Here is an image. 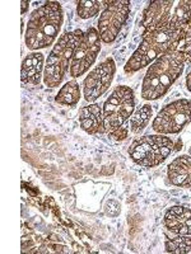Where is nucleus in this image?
Here are the masks:
<instances>
[{
	"instance_id": "nucleus-1",
	"label": "nucleus",
	"mask_w": 191,
	"mask_h": 254,
	"mask_svg": "<svg viewBox=\"0 0 191 254\" xmlns=\"http://www.w3.org/2000/svg\"><path fill=\"white\" fill-rule=\"evenodd\" d=\"M185 32L186 27H163L145 32L142 44L125 64V74L131 75L143 67L149 66L161 56L179 49L180 42H183L185 37Z\"/></svg>"
},
{
	"instance_id": "nucleus-2",
	"label": "nucleus",
	"mask_w": 191,
	"mask_h": 254,
	"mask_svg": "<svg viewBox=\"0 0 191 254\" xmlns=\"http://www.w3.org/2000/svg\"><path fill=\"white\" fill-rule=\"evenodd\" d=\"M186 63V55L176 49L157 59L148 66L142 83V98L156 101L162 98L175 81L181 76Z\"/></svg>"
},
{
	"instance_id": "nucleus-3",
	"label": "nucleus",
	"mask_w": 191,
	"mask_h": 254,
	"mask_svg": "<svg viewBox=\"0 0 191 254\" xmlns=\"http://www.w3.org/2000/svg\"><path fill=\"white\" fill-rule=\"evenodd\" d=\"M63 22L64 10L58 1H47L33 10L27 22L24 35L27 49L38 51L51 46L60 33Z\"/></svg>"
},
{
	"instance_id": "nucleus-4",
	"label": "nucleus",
	"mask_w": 191,
	"mask_h": 254,
	"mask_svg": "<svg viewBox=\"0 0 191 254\" xmlns=\"http://www.w3.org/2000/svg\"><path fill=\"white\" fill-rule=\"evenodd\" d=\"M103 124L106 132L116 140L126 139L129 126L126 122L130 120L135 111V94L131 88L119 85L110 94L103 107Z\"/></svg>"
},
{
	"instance_id": "nucleus-5",
	"label": "nucleus",
	"mask_w": 191,
	"mask_h": 254,
	"mask_svg": "<svg viewBox=\"0 0 191 254\" xmlns=\"http://www.w3.org/2000/svg\"><path fill=\"white\" fill-rule=\"evenodd\" d=\"M191 20V0H156L143 14L145 31L163 27H188Z\"/></svg>"
},
{
	"instance_id": "nucleus-6",
	"label": "nucleus",
	"mask_w": 191,
	"mask_h": 254,
	"mask_svg": "<svg viewBox=\"0 0 191 254\" xmlns=\"http://www.w3.org/2000/svg\"><path fill=\"white\" fill-rule=\"evenodd\" d=\"M83 32L76 29L73 32H65L58 40L54 49L50 52L45 64L44 84L49 88H56L64 80L68 70L72 65V59L77 45L81 41Z\"/></svg>"
},
{
	"instance_id": "nucleus-7",
	"label": "nucleus",
	"mask_w": 191,
	"mask_h": 254,
	"mask_svg": "<svg viewBox=\"0 0 191 254\" xmlns=\"http://www.w3.org/2000/svg\"><path fill=\"white\" fill-rule=\"evenodd\" d=\"M174 147V141L166 135H145L131 142L129 155L140 167L154 168L162 164L171 155Z\"/></svg>"
},
{
	"instance_id": "nucleus-8",
	"label": "nucleus",
	"mask_w": 191,
	"mask_h": 254,
	"mask_svg": "<svg viewBox=\"0 0 191 254\" xmlns=\"http://www.w3.org/2000/svg\"><path fill=\"white\" fill-rule=\"evenodd\" d=\"M191 121V101L177 99L165 106L152 122V130L161 135L180 133Z\"/></svg>"
},
{
	"instance_id": "nucleus-9",
	"label": "nucleus",
	"mask_w": 191,
	"mask_h": 254,
	"mask_svg": "<svg viewBox=\"0 0 191 254\" xmlns=\"http://www.w3.org/2000/svg\"><path fill=\"white\" fill-rule=\"evenodd\" d=\"M101 42L98 31L93 27L83 33L73 54L72 65L69 70L70 76L74 79L79 78L91 69L101 51Z\"/></svg>"
},
{
	"instance_id": "nucleus-10",
	"label": "nucleus",
	"mask_w": 191,
	"mask_h": 254,
	"mask_svg": "<svg viewBox=\"0 0 191 254\" xmlns=\"http://www.w3.org/2000/svg\"><path fill=\"white\" fill-rule=\"evenodd\" d=\"M130 14V1L113 0L108 1L98 19L97 31L103 44H111L116 40L122 26Z\"/></svg>"
},
{
	"instance_id": "nucleus-11",
	"label": "nucleus",
	"mask_w": 191,
	"mask_h": 254,
	"mask_svg": "<svg viewBox=\"0 0 191 254\" xmlns=\"http://www.w3.org/2000/svg\"><path fill=\"white\" fill-rule=\"evenodd\" d=\"M116 74V64L107 58L90 71L83 81V97L90 103L96 102L107 92Z\"/></svg>"
},
{
	"instance_id": "nucleus-12",
	"label": "nucleus",
	"mask_w": 191,
	"mask_h": 254,
	"mask_svg": "<svg viewBox=\"0 0 191 254\" xmlns=\"http://www.w3.org/2000/svg\"><path fill=\"white\" fill-rule=\"evenodd\" d=\"M163 222L168 231L175 235H191V208L172 206L166 211Z\"/></svg>"
},
{
	"instance_id": "nucleus-13",
	"label": "nucleus",
	"mask_w": 191,
	"mask_h": 254,
	"mask_svg": "<svg viewBox=\"0 0 191 254\" xmlns=\"http://www.w3.org/2000/svg\"><path fill=\"white\" fill-rule=\"evenodd\" d=\"M45 72V58L42 52L33 51L24 58L22 63L20 79L23 85L35 87L44 79Z\"/></svg>"
},
{
	"instance_id": "nucleus-14",
	"label": "nucleus",
	"mask_w": 191,
	"mask_h": 254,
	"mask_svg": "<svg viewBox=\"0 0 191 254\" xmlns=\"http://www.w3.org/2000/svg\"><path fill=\"white\" fill-rule=\"evenodd\" d=\"M167 178L176 187L191 188V154L172 160L167 168Z\"/></svg>"
},
{
	"instance_id": "nucleus-15",
	"label": "nucleus",
	"mask_w": 191,
	"mask_h": 254,
	"mask_svg": "<svg viewBox=\"0 0 191 254\" xmlns=\"http://www.w3.org/2000/svg\"><path fill=\"white\" fill-rule=\"evenodd\" d=\"M78 120L82 130L90 135L106 132L103 124V111L99 104L92 103L90 106L82 107L78 113Z\"/></svg>"
},
{
	"instance_id": "nucleus-16",
	"label": "nucleus",
	"mask_w": 191,
	"mask_h": 254,
	"mask_svg": "<svg viewBox=\"0 0 191 254\" xmlns=\"http://www.w3.org/2000/svg\"><path fill=\"white\" fill-rule=\"evenodd\" d=\"M81 97L82 92L78 81L70 80L61 87V89L59 90V93L56 94L55 101L56 103L61 104V106H69V107H73V106H76V104L81 101Z\"/></svg>"
},
{
	"instance_id": "nucleus-17",
	"label": "nucleus",
	"mask_w": 191,
	"mask_h": 254,
	"mask_svg": "<svg viewBox=\"0 0 191 254\" xmlns=\"http://www.w3.org/2000/svg\"><path fill=\"white\" fill-rule=\"evenodd\" d=\"M153 116V108L149 104H144L136 111H134L133 116L130 117V124L129 128L133 133H140L144 131L145 127L148 126L151 117Z\"/></svg>"
},
{
	"instance_id": "nucleus-18",
	"label": "nucleus",
	"mask_w": 191,
	"mask_h": 254,
	"mask_svg": "<svg viewBox=\"0 0 191 254\" xmlns=\"http://www.w3.org/2000/svg\"><path fill=\"white\" fill-rule=\"evenodd\" d=\"M165 249L167 253H191V235H176L174 238H166Z\"/></svg>"
},
{
	"instance_id": "nucleus-19",
	"label": "nucleus",
	"mask_w": 191,
	"mask_h": 254,
	"mask_svg": "<svg viewBox=\"0 0 191 254\" xmlns=\"http://www.w3.org/2000/svg\"><path fill=\"white\" fill-rule=\"evenodd\" d=\"M104 4H108V1H99V0L88 1V0H83V1H79L78 5H77V14L82 19H90V18L96 17L101 12Z\"/></svg>"
},
{
	"instance_id": "nucleus-20",
	"label": "nucleus",
	"mask_w": 191,
	"mask_h": 254,
	"mask_svg": "<svg viewBox=\"0 0 191 254\" xmlns=\"http://www.w3.org/2000/svg\"><path fill=\"white\" fill-rule=\"evenodd\" d=\"M188 42H191V20L189 22L188 27H186L185 37H184L183 40V44H188Z\"/></svg>"
},
{
	"instance_id": "nucleus-21",
	"label": "nucleus",
	"mask_w": 191,
	"mask_h": 254,
	"mask_svg": "<svg viewBox=\"0 0 191 254\" xmlns=\"http://www.w3.org/2000/svg\"><path fill=\"white\" fill-rule=\"evenodd\" d=\"M20 5H22V10H20V13H22V14H24V13L27 12V9H28L29 3L27 1V0H23V1H20Z\"/></svg>"
},
{
	"instance_id": "nucleus-22",
	"label": "nucleus",
	"mask_w": 191,
	"mask_h": 254,
	"mask_svg": "<svg viewBox=\"0 0 191 254\" xmlns=\"http://www.w3.org/2000/svg\"><path fill=\"white\" fill-rule=\"evenodd\" d=\"M186 88H188L189 92L191 93V70L188 74V76H186Z\"/></svg>"
},
{
	"instance_id": "nucleus-23",
	"label": "nucleus",
	"mask_w": 191,
	"mask_h": 254,
	"mask_svg": "<svg viewBox=\"0 0 191 254\" xmlns=\"http://www.w3.org/2000/svg\"><path fill=\"white\" fill-rule=\"evenodd\" d=\"M189 154H191V146L189 147Z\"/></svg>"
}]
</instances>
